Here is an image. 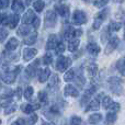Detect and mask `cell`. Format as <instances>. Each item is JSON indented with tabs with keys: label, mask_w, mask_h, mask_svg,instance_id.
<instances>
[{
	"label": "cell",
	"mask_w": 125,
	"mask_h": 125,
	"mask_svg": "<svg viewBox=\"0 0 125 125\" xmlns=\"http://www.w3.org/2000/svg\"><path fill=\"white\" fill-rule=\"evenodd\" d=\"M79 46V41L78 40H73L71 42H69V45H68V50L70 52H76Z\"/></svg>",
	"instance_id": "obj_25"
},
{
	"label": "cell",
	"mask_w": 125,
	"mask_h": 125,
	"mask_svg": "<svg viewBox=\"0 0 125 125\" xmlns=\"http://www.w3.org/2000/svg\"><path fill=\"white\" fill-rule=\"evenodd\" d=\"M0 124H1V120H0Z\"/></svg>",
	"instance_id": "obj_54"
},
{
	"label": "cell",
	"mask_w": 125,
	"mask_h": 125,
	"mask_svg": "<svg viewBox=\"0 0 125 125\" xmlns=\"http://www.w3.org/2000/svg\"><path fill=\"white\" fill-rule=\"evenodd\" d=\"M20 68L21 67H17V68L14 69L13 71H8V73H6L3 75V77H2V80H3V82H6V83L10 84V83H13V81L15 80V76L19 73L20 71Z\"/></svg>",
	"instance_id": "obj_3"
},
{
	"label": "cell",
	"mask_w": 125,
	"mask_h": 125,
	"mask_svg": "<svg viewBox=\"0 0 125 125\" xmlns=\"http://www.w3.org/2000/svg\"><path fill=\"white\" fill-rule=\"evenodd\" d=\"M101 120H102V115L99 114V113H95V114H92L89 116L88 121H89V123H91V124H97V123H99Z\"/></svg>",
	"instance_id": "obj_21"
},
{
	"label": "cell",
	"mask_w": 125,
	"mask_h": 125,
	"mask_svg": "<svg viewBox=\"0 0 125 125\" xmlns=\"http://www.w3.org/2000/svg\"><path fill=\"white\" fill-rule=\"evenodd\" d=\"M110 110H111V112H113V113L117 112V111L120 110V104L116 103V102H113L112 105H111V108H110Z\"/></svg>",
	"instance_id": "obj_41"
},
{
	"label": "cell",
	"mask_w": 125,
	"mask_h": 125,
	"mask_svg": "<svg viewBox=\"0 0 125 125\" xmlns=\"http://www.w3.org/2000/svg\"><path fill=\"white\" fill-rule=\"evenodd\" d=\"M73 24L76 25H81V24L86 23L87 22V15L83 11H80V10H77L73 12Z\"/></svg>",
	"instance_id": "obj_2"
},
{
	"label": "cell",
	"mask_w": 125,
	"mask_h": 125,
	"mask_svg": "<svg viewBox=\"0 0 125 125\" xmlns=\"http://www.w3.org/2000/svg\"><path fill=\"white\" fill-rule=\"evenodd\" d=\"M55 50H56V53H57V54H62V53L65 51V45H64L62 43H58Z\"/></svg>",
	"instance_id": "obj_40"
},
{
	"label": "cell",
	"mask_w": 125,
	"mask_h": 125,
	"mask_svg": "<svg viewBox=\"0 0 125 125\" xmlns=\"http://www.w3.org/2000/svg\"><path fill=\"white\" fill-rule=\"evenodd\" d=\"M47 125H55V124H54V123H48Z\"/></svg>",
	"instance_id": "obj_50"
},
{
	"label": "cell",
	"mask_w": 125,
	"mask_h": 125,
	"mask_svg": "<svg viewBox=\"0 0 125 125\" xmlns=\"http://www.w3.org/2000/svg\"><path fill=\"white\" fill-rule=\"evenodd\" d=\"M44 64H45V65H50L51 64V62H52V56H51V55L50 54H46L45 55V56H44Z\"/></svg>",
	"instance_id": "obj_44"
},
{
	"label": "cell",
	"mask_w": 125,
	"mask_h": 125,
	"mask_svg": "<svg viewBox=\"0 0 125 125\" xmlns=\"http://www.w3.org/2000/svg\"><path fill=\"white\" fill-rule=\"evenodd\" d=\"M87 50H88V52L90 53V54L92 55H98L100 53V51H101V48H100L99 45H97L95 43H91L88 45V47H87Z\"/></svg>",
	"instance_id": "obj_17"
},
{
	"label": "cell",
	"mask_w": 125,
	"mask_h": 125,
	"mask_svg": "<svg viewBox=\"0 0 125 125\" xmlns=\"http://www.w3.org/2000/svg\"><path fill=\"white\" fill-rule=\"evenodd\" d=\"M116 67H117V70L120 71V73L122 76H125V58L120 59L116 62Z\"/></svg>",
	"instance_id": "obj_23"
},
{
	"label": "cell",
	"mask_w": 125,
	"mask_h": 125,
	"mask_svg": "<svg viewBox=\"0 0 125 125\" xmlns=\"http://www.w3.org/2000/svg\"><path fill=\"white\" fill-rule=\"evenodd\" d=\"M98 73V66L95 64H91L90 66L88 67V73L91 76V77H94Z\"/></svg>",
	"instance_id": "obj_27"
},
{
	"label": "cell",
	"mask_w": 125,
	"mask_h": 125,
	"mask_svg": "<svg viewBox=\"0 0 125 125\" xmlns=\"http://www.w3.org/2000/svg\"><path fill=\"white\" fill-rule=\"evenodd\" d=\"M95 90H97V88H95V87H91L90 89H88V90L84 92L83 97H82V99H81V104H86L87 102L90 100V98L92 97L93 93L95 92Z\"/></svg>",
	"instance_id": "obj_8"
},
{
	"label": "cell",
	"mask_w": 125,
	"mask_h": 125,
	"mask_svg": "<svg viewBox=\"0 0 125 125\" xmlns=\"http://www.w3.org/2000/svg\"><path fill=\"white\" fill-rule=\"evenodd\" d=\"M100 109V102H99V99H94L89 103L88 108H87V112L88 111H98Z\"/></svg>",
	"instance_id": "obj_18"
},
{
	"label": "cell",
	"mask_w": 125,
	"mask_h": 125,
	"mask_svg": "<svg viewBox=\"0 0 125 125\" xmlns=\"http://www.w3.org/2000/svg\"><path fill=\"white\" fill-rule=\"evenodd\" d=\"M56 11L57 13H58L59 15H62V17H67V15L69 14V8L67 6H65V4H62V6H56Z\"/></svg>",
	"instance_id": "obj_16"
},
{
	"label": "cell",
	"mask_w": 125,
	"mask_h": 125,
	"mask_svg": "<svg viewBox=\"0 0 125 125\" xmlns=\"http://www.w3.org/2000/svg\"><path fill=\"white\" fill-rule=\"evenodd\" d=\"M73 77H75V71H73V69H70V70H68L65 73L64 79H65V81H71V80L73 79Z\"/></svg>",
	"instance_id": "obj_30"
},
{
	"label": "cell",
	"mask_w": 125,
	"mask_h": 125,
	"mask_svg": "<svg viewBox=\"0 0 125 125\" xmlns=\"http://www.w3.org/2000/svg\"><path fill=\"white\" fill-rule=\"evenodd\" d=\"M51 76V70L48 68H44L43 70L40 71V75H39V81L40 82H45L48 80Z\"/></svg>",
	"instance_id": "obj_12"
},
{
	"label": "cell",
	"mask_w": 125,
	"mask_h": 125,
	"mask_svg": "<svg viewBox=\"0 0 125 125\" xmlns=\"http://www.w3.org/2000/svg\"><path fill=\"white\" fill-rule=\"evenodd\" d=\"M26 2H28V3H30V0H26Z\"/></svg>",
	"instance_id": "obj_52"
},
{
	"label": "cell",
	"mask_w": 125,
	"mask_h": 125,
	"mask_svg": "<svg viewBox=\"0 0 125 125\" xmlns=\"http://www.w3.org/2000/svg\"><path fill=\"white\" fill-rule=\"evenodd\" d=\"M2 18H3V14H0V23L2 22Z\"/></svg>",
	"instance_id": "obj_49"
},
{
	"label": "cell",
	"mask_w": 125,
	"mask_h": 125,
	"mask_svg": "<svg viewBox=\"0 0 125 125\" xmlns=\"http://www.w3.org/2000/svg\"><path fill=\"white\" fill-rule=\"evenodd\" d=\"M122 28L121 23H119V22H112V23L109 25V30L110 31H113V32H116V31H119L120 29Z\"/></svg>",
	"instance_id": "obj_29"
},
{
	"label": "cell",
	"mask_w": 125,
	"mask_h": 125,
	"mask_svg": "<svg viewBox=\"0 0 125 125\" xmlns=\"http://www.w3.org/2000/svg\"><path fill=\"white\" fill-rule=\"evenodd\" d=\"M101 23H102V20H100V19H98V18H95L94 22H93V29H94V30H98V29L101 26Z\"/></svg>",
	"instance_id": "obj_43"
},
{
	"label": "cell",
	"mask_w": 125,
	"mask_h": 125,
	"mask_svg": "<svg viewBox=\"0 0 125 125\" xmlns=\"http://www.w3.org/2000/svg\"><path fill=\"white\" fill-rule=\"evenodd\" d=\"M18 45H19V41H18L17 39H10L9 40V42H7L6 44V50L7 51H10V52H12V51H14L15 48L18 47Z\"/></svg>",
	"instance_id": "obj_13"
},
{
	"label": "cell",
	"mask_w": 125,
	"mask_h": 125,
	"mask_svg": "<svg viewBox=\"0 0 125 125\" xmlns=\"http://www.w3.org/2000/svg\"><path fill=\"white\" fill-rule=\"evenodd\" d=\"M11 125H20V123H19V122H13Z\"/></svg>",
	"instance_id": "obj_48"
},
{
	"label": "cell",
	"mask_w": 125,
	"mask_h": 125,
	"mask_svg": "<svg viewBox=\"0 0 125 125\" xmlns=\"http://www.w3.org/2000/svg\"><path fill=\"white\" fill-rule=\"evenodd\" d=\"M115 121H116V114L113 112H109L106 114V119H105L106 125H113Z\"/></svg>",
	"instance_id": "obj_20"
},
{
	"label": "cell",
	"mask_w": 125,
	"mask_h": 125,
	"mask_svg": "<svg viewBox=\"0 0 125 125\" xmlns=\"http://www.w3.org/2000/svg\"><path fill=\"white\" fill-rule=\"evenodd\" d=\"M9 1L10 0H0V9L7 8L9 6Z\"/></svg>",
	"instance_id": "obj_45"
},
{
	"label": "cell",
	"mask_w": 125,
	"mask_h": 125,
	"mask_svg": "<svg viewBox=\"0 0 125 125\" xmlns=\"http://www.w3.org/2000/svg\"><path fill=\"white\" fill-rule=\"evenodd\" d=\"M124 40H125V33H124Z\"/></svg>",
	"instance_id": "obj_53"
},
{
	"label": "cell",
	"mask_w": 125,
	"mask_h": 125,
	"mask_svg": "<svg viewBox=\"0 0 125 125\" xmlns=\"http://www.w3.org/2000/svg\"><path fill=\"white\" fill-rule=\"evenodd\" d=\"M109 1H110V0H95L93 4H94L97 8H101V7H104V6H105V4L108 3Z\"/></svg>",
	"instance_id": "obj_36"
},
{
	"label": "cell",
	"mask_w": 125,
	"mask_h": 125,
	"mask_svg": "<svg viewBox=\"0 0 125 125\" xmlns=\"http://www.w3.org/2000/svg\"><path fill=\"white\" fill-rule=\"evenodd\" d=\"M59 83V78L57 76H53L52 79H51V82H50V86L51 87H55Z\"/></svg>",
	"instance_id": "obj_38"
},
{
	"label": "cell",
	"mask_w": 125,
	"mask_h": 125,
	"mask_svg": "<svg viewBox=\"0 0 125 125\" xmlns=\"http://www.w3.org/2000/svg\"><path fill=\"white\" fill-rule=\"evenodd\" d=\"M36 39H37V33H32V34H29V36H26L24 39V43L26 45H32L36 42Z\"/></svg>",
	"instance_id": "obj_19"
},
{
	"label": "cell",
	"mask_w": 125,
	"mask_h": 125,
	"mask_svg": "<svg viewBox=\"0 0 125 125\" xmlns=\"http://www.w3.org/2000/svg\"><path fill=\"white\" fill-rule=\"evenodd\" d=\"M65 37H66L67 40H70V39H73V37H75V30H73V28H69L68 30L65 32Z\"/></svg>",
	"instance_id": "obj_33"
},
{
	"label": "cell",
	"mask_w": 125,
	"mask_h": 125,
	"mask_svg": "<svg viewBox=\"0 0 125 125\" xmlns=\"http://www.w3.org/2000/svg\"><path fill=\"white\" fill-rule=\"evenodd\" d=\"M32 24H33V28H34V29H39L40 28V24H41V20H40V18L35 17L34 20H33V22H32Z\"/></svg>",
	"instance_id": "obj_42"
},
{
	"label": "cell",
	"mask_w": 125,
	"mask_h": 125,
	"mask_svg": "<svg viewBox=\"0 0 125 125\" xmlns=\"http://www.w3.org/2000/svg\"><path fill=\"white\" fill-rule=\"evenodd\" d=\"M36 54H37V51L35 48H25V50H23V58L26 62L33 59L36 56Z\"/></svg>",
	"instance_id": "obj_6"
},
{
	"label": "cell",
	"mask_w": 125,
	"mask_h": 125,
	"mask_svg": "<svg viewBox=\"0 0 125 125\" xmlns=\"http://www.w3.org/2000/svg\"><path fill=\"white\" fill-rule=\"evenodd\" d=\"M31 33V28L26 24H22V26H20L19 30H18V34L19 35H26Z\"/></svg>",
	"instance_id": "obj_22"
},
{
	"label": "cell",
	"mask_w": 125,
	"mask_h": 125,
	"mask_svg": "<svg viewBox=\"0 0 125 125\" xmlns=\"http://www.w3.org/2000/svg\"><path fill=\"white\" fill-rule=\"evenodd\" d=\"M7 36H8L7 31L3 30V29H0V43H2V42L7 39Z\"/></svg>",
	"instance_id": "obj_39"
},
{
	"label": "cell",
	"mask_w": 125,
	"mask_h": 125,
	"mask_svg": "<svg viewBox=\"0 0 125 125\" xmlns=\"http://www.w3.org/2000/svg\"><path fill=\"white\" fill-rule=\"evenodd\" d=\"M20 21V17L19 14H14V15H11V17H8V21H7V24L10 29H14L17 26V24L19 23Z\"/></svg>",
	"instance_id": "obj_10"
},
{
	"label": "cell",
	"mask_w": 125,
	"mask_h": 125,
	"mask_svg": "<svg viewBox=\"0 0 125 125\" xmlns=\"http://www.w3.org/2000/svg\"><path fill=\"white\" fill-rule=\"evenodd\" d=\"M15 94H17V98H21V88H18L17 91H15Z\"/></svg>",
	"instance_id": "obj_47"
},
{
	"label": "cell",
	"mask_w": 125,
	"mask_h": 125,
	"mask_svg": "<svg viewBox=\"0 0 125 125\" xmlns=\"http://www.w3.org/2000/svg\"><path fill=\"white\" fill-rule=\"evenodd\" d=\"M25 71H26V75L32 78V77H34L35 73H36V68H35L34 66H28Z\"/></svg>",
	"instance_id": "obj_32"
},
{
	"label": "cell",
	"mask_w": 125,
	"mask_h": 125,
	"mask_svg": "<svg viewBox=\"0 0 125 125\" xmlns=\"http://www.w3.org/2000/svg\"><path fill=\"white\" fill-rule=\"evenodd\" d=\"M11 8H12V10L17 13H20L24 10V6H23L21 0H13L12 7H11Z\"/></svg>",
	"instance_id": "obj_14"
},
{
	"label": "cell",
	"mask_w": 125,
	"mask_h": 125,
	"mask_svg": "<svg viewBox=\"0 0 125 125\" xmlns=\"http://www.w3.org/2000/svg\"><path fill=\"white\" fill-rule=\"evenodd\" d=\"M71 65V59L69 57H64L61 56L57 58V62H56V69H58L59 71H65L67 68H69Z\"/></svg>",
	"instance_id": "obj_1"
},
{
	"label": "cell",
	"mask_w": 125,
	"mask_h": 125,
	"mask_svg": "<svg viewBox=\"0 0 125 125\" xmlns=\"http://www.w3.org/2000/svg\"><path fill=\"white\" fill-rule=\"evenodd\" d=\"M57 36L54 34L50 35V37H48V41H47V50H54V48H56L57 46Z\"/></svg>",
	"instance_id": "obj_15"
},
{
	"label": "cell",
	"mask_w": 125,
	"mask_h": 125,
	"mask_svg": "<svg viewBox=\"0 0 125 125\" xmlns=\"http://www.w3.org/2000/svg\"><path fill=\"white\" fill-rule=\"evenodd\" d=\"M61 1H62V0H61Z\"/></svg>",
	"instance_id": "obj_55"
},
{
	"label": "cell",
	"mask_w": 125,
	"mask_h": 125,
	"mask_svg": "<svg viewBox=\"0 0 125 125\" xmlns=\"http://www.w3.org/2000/svg\"><path fill=\"white\" fill-rule=\"evenodd\" d=\"M40 108H41L40 104H23V105L21 106L22 111H23L24 113H26V114H30L33 111L37 110V109H40Z\"/></svg>",
	"instance_id": "obj_9"
},
{
	"label": "cell",
	"mask_w": 125,
	"mask_h": 125,
	"mask_svg": "<svg viewBox=\"0 0 125 125\" xmlns=\"http://www.w3.org/2000/svg\"><path fill=\"white\" fill-rule=\"evenodd\" d=\"M15 110H17V106H15L14 104H10L9 106L4 108V114H10V113L14 112Z\"/></svg>",
	"instance_id": "obj_35"
},
{
	"label": "cell",
	"mask_w": 125,
	"mask_h": 125,
	"mask_svg": "<svg viewBox=\"0 0 125 125\" xmlns=\"http://www.w3.org/2000/svg\"><path fill=\"white\" fill-rule=\"evenodd\" d=\"M112 103H113V101L110 97H104L103 100H102V105H103L104 109H110Z\"/></svg>",
	"instance_id": "obj_26"
},
{
	"label": "cell",
	"mask_w": 125,
	"mask_h": 125,
	"mask_svg": "<svg viewBox=\"0 0 125 125\" xmlns=\"http://www.w3.org/2000/svg\"><path fill=\"white\" fill-rule=\"evenodd\" d=\"M77 83L80 84V86H83V83H84V78L80 76V77L77 79Z\"/></svg>",
	"instance_id": "obj_46"
},
{
	"label": "cell",
	"mask_w": 125,
	"mask_h": 125,
	"mask_svg": "<svg viewBox=\"0 0 125 125\" xmlns=\"http://www.w3.org/2000/svg\"><path fill=\"white\" fill-rule=\"evenodd\" d=\"M35 15H34V12H33L32 10H28L25 12V14L23 15V18H22V22H23V24H28V23H32L33 20H34Z\"/></svg>",
	"instance_id": "obj_11"
},
{
	"label": "cell",
	"mask_w": 125,
	"mask_h": 125,
	"mask_svg": "<svg viewBox=\"0 0 125 125\" xmlns=\"http://www.w3.org/2000/svg\"><path fill=\"white\" fill-rule=\"evenodd\" d=\"M83 1H86V2H88V1H90V0H83Z\"/></svg>",
	"instance_id": "obj_51"
},
{
	"label": "cell",
	"mask_w": 125,
	"mask_h": 125,
	"mask_svg": "<svg viewBox=\"0 0 125 125\" xmlns=\"http://www.w3.org/2000/svg\"><path fill=\"white\" fill-rule=\"evenodd\" d=\"M44 1L43 0H36V1L33 3V7H34V10L36 11V12H42L44 9Z\"/></svg>",
	"instance_id": "obj_24"
},
{
	"label": "cell",
	"mask_w": 125,
	"mask_h": 125,
	"mask_svg": "<svg viewBox=\"0 0 125 125\" xmlns=\"http://www.w3.org/2000/svg\"><path fill=\"white\" fill-rule=\"evenodd\" d=\"M33 93H34V89H33L32 87H28L26 90L24 91V98H25L26 100H30L31 98H32Z\"/></svg>",
	"instance_id": "obj_31"
},
{
	"label": "cell",
	"mask_w": 125,
	"mask_h": 125,
	"mask_svg": "<svg viewBox=\"0 0 125 125\" xmlns=\"http://www.w3.org/2000/svg\"><path fill=\"white\" fill-rule=\"evenodd\" d=\"M37 121V115L36 114H31V116L28 120H23V122H25V125H33L36 123Z\"/></svg>",
	"instance_id": "obj_28"
},
{
	"label": "cell",
	"mask_w": 125,
	"mask_h": 125,
	"mask_svg": "<svg viewBox=\"0 0 125 125\" xmlns=\"http://www.w3.org/2000/svg\"><path fill=\"white\" fill-rule=\"evenodd\" d=\"M119 42H120V40H119V37H116V36H113L112 39H110V41H109L108 45H106V47H105V54L108 55V54H110V53H112L113 51L117 47Z\"/></svg>",
	"instance_id": "obj_5"
},
{
	"label": "cell",
	"mask_w": 125,
	"mask_h": 125,
	"mask_svg": "<svg viewBox=\"0 0 125 125\" xmlns=\"http://www.w3.org/2000/svg\"><path fill=\"white\" fill-rule=\"evenodd\" d=\"M65 95L76 98V97L79 95V92H78V90L73 86H71V84H67V86L65 87Z\"/></svg>",
	"instance_id": "obj_7"
},
{
	"label": "cell",
	"mask_w": 125,
	"mask_h": 125,
	"mask_svg": "<svg viewBox=\"0 0 125 125\" xmlns=\"http://www.w3.org/2000/svg\"><path fill=\"white\" fill-rule=\"evenodd\" d=\"M57 21V14L54 11H48L45 15V24L46 28H54Z\"/></svg>",
	"instance_id": "obj_4"
},
{
	"label": "cell",
	"mask_w": 125,
	"mask_h": 125,
	"mask_svg": "<svg viewBox=\"0 0 125 125\" xmlns=\"http://www.w3.org/2000/svg\"><path fill=\"white\" fill-rule=\"evenodd\" d=\"M47 93L44 92V91H41V92H39V100L40 102H42V103H45V102H47Z\"/></svg>",
	"instance_id": "obj_34"
},
{
	"label": "cell",
	"mask_w": 125,
	"mask_h": 125,
	"mask_svg": "<svg viewBox=\"0 0 125 125\" xmlns=\"http://www.w3.org/2000/svg\"><path fill=\"white\" fill-rule=\"evenodd\" d=\"M70 125H81V119L79 116H73L70 120Z\"/></svg>",
	"instance_id": "obj_37"
}]
</instances>
